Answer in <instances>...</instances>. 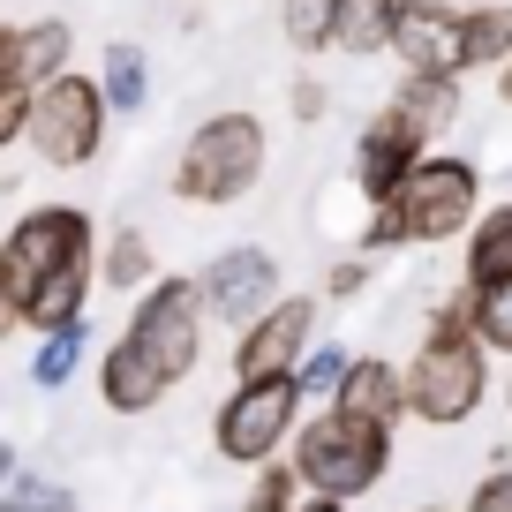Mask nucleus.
<instances>
[{"mask_svg": "<svg viewBox=\"0 0 512 512\" xmlns=\"http://www.w3.org/2000/svg\"><path fill=\"white\" fill-rule=\"evenodd\" d=\"M98 287V226L76 204H31L0 241V294L31 332H61Z\"/></svg>", "mask_w": 512, "mask_h": 512, "instance_id": "nucleus-1", "label": "nucleus"}, {"mask_svg": "<svg viewBox=\"0 0 512 512\" xmlns=\"http://www.w3.org/2000/svg\"><path fill=\"white\" fill-rule=\"evenodd\" d=\"M324 287H332V294H362V287H369V264H362V256H347V264H332V279H324Z\"/></svg>", "mask_w": 512, "mask_h": 512, "instance_id": "nucleus-29", "label": "nucleus"}, {"mask_svg": "<svg viewBox=\"0 0 512 512\" xmlns=\"http://www.w3.org/2000/svg\"><path fill=\"white\" fill-rule=\"evenodd\" d=\"M467 324H475V347L482 354H512V279L467 294Z\"/></svg>", "mask_w": 512, "mask_h": 512, "instance_id": "nucleus-21", "label": "nucleus"}, {"mask_svg": "<svg viewBox=\"0 0 512 512\" xmlns=\"http://www.w3.org/2000/svg\"><path fill=\"white\" fill-rule=\"evenodd\" d=\"M347 362H354V354L332 347V339H324V347H309L302 362H294V392H332V384L347 377Z\"/></svg>", "mask_w": 512, "mask_h": 512, "instance_id": "nucleus-25", "label": "nucleus"}, {"mask_svg": "<svg viewBox=\"0 0 512 512\" xmlns=\"http://www.w3.org/2000/svg\"><path fill=\"white\" fill-rule=\"evenodd\" d=\"M287 512H347V505H332V497H294Z\"/></svg>", "mask_w": 512, "mask_h": 512, "instance_id": "nucleus-32", "label": "nucleus"}, {"mask_svg": "<svg viewBox=\"0 0 512 512\" xmlns=\"http://www.w3.org/2000/svg\"><path fill=\"white\" fill-rule=\"evenodd\" d=\"M83 347H91V324H61V332H46V347H38V362H31V384H46V392H61L68 377L83 369Z\"/></svg>", "mask_w": 512, "mask_h": 512, "instance_id": "nucleus-20", "label": "nucleus"}, {"mask_svg": "<svg viewBox=\"0 0 512 512\" xmlns=\"http://www.w3.org/2000/svg\"><path fill=\"white\" fill-rule=\"evenodd\" d=\"M23 113H31V91H23V83H0V151L23 144Z\"/></svg>", "mask_w": 512, "mask_h": 512, "instance_id": "nucleus-26", "label": "nucleus"}, {"mask_svg": "<svg viewBox=\"0 0 512 512\" xmlns=\"http://www.w3.org/2000/svg\"><path fill=\"white\" fill-rule=\"evenodd\" d=\"M332 415L339 422H362V430H392L407 415V392H400V362H377V354H354L347 377L332 384Z\"/></svg>", "mask_w": 512, "mask_h": 512, "instance_id": "nucleus-13", "label": "nucleus"}, {"mask_svg": "<svg viewBox=\"0 0 512 512\" xmlns=\"http://www.w3.org/2000/svg\"><path fill=\"white\" fill-rule=\"evenodd\" d=\"M475 211H482V181L467 159H422L400 181V196H392L400 241H452L475 226Z\"/></svg>", "mask_w": 512, "mask_h": 512, "instance_id": "nucleus-8", "label": "nucleus"}, {"mask_svg": "<svg viewBox=\"0 0 512 512\" xmlns=\"http://www.w3.org/2000/svg\"><path fill=\"white\" fill-rule=\"evenodd\" d=\"M8 482H16V445L0 437V490H8Z\"/></svg>", "mask_w": 512, "mask_h": 512, "instance_id": "nucleus-33", "label": "nucleus"}, {"mask_svg": "<svg viewBox=\"0 0 512 512\" xmlns=\"http://www.w3.org/2000/svg\"><path fill=\"white\" fill-rule=\"evenodd\" d=\"M422 512H445V505H422Z\"/></svg>", "mask_w": 512, "mask_h": 512, "instance_id": "nucleus-37", "label": "nucleus"}, {"mask_svg": "<svg viewBox=\"0 0 512 512\" xmlns=\"http://www.w3.org/2000/svg\"><path fill=\"white\" fill-rule=\"evenodd\" d=\"M0 83H23V38L0 31Z\"/></svg>", "mask_w": 512, "mask_h": 512, "instance_id": "nucleus-30", "label": "nucleus"}, {"mask_svg": "<svg viewBox=\"0 0 512 512\" xmlns=\"http://www.w3.org/2000/svg\"><path fill=\"white\" fill-rule=\"evenodd\" d=\"M497 98H505V106H512V61L497 68Z\"/></svg>", "mask_w": 512, "mask_h": 512, "instance_id": "nucleus-35", "label": "nucleus"}, {"mask_svg": "<svg viewBox=\"0 0 512 512\" xmlns=\"http://www.w3.org/2000/svg\"><path fill=\"white\" fill-rule=\"evenodd\" d=\"M23 38V91H38V83L68 76V23H31Z\"/></svg>", "mask_w": 512, "mask_h": 512, "instance_id": "nucleus-22", "label": "nucleus"}, {"mask_svg": "<svg viewBox=\"0 0 512 512\" xmlns=\"http://www.w3.org/2000/svg\"><path fill=\"white\" fill-rule=\"evenodd\" d=\"M392 53L407 61V76L460 83L467 76V61H460V8H445V0H400V16H392Z\"/></svg>", "mask_w": 512, "mask_h": 512, "instance_id": "nucleus-11", "label": "nucleus"}, {"mask_svg": "<svg viewBox=\"0 0 512 512\" xmlns=\"http://www.w3.org/2000/svg\"><path fill=\"white\" fill-rule=\"evenodd\" d=\"M294 452V482H302V497H332V505H354V497H369L384 482V467H392V430H362V422H339L332 407L309 422H294L287 437Z\"/></svg>", "mask_w": 512, "mask_h": 512, "instance_id": "nucleus-4", "label": "nucleus"}, {"mask_svg": "<svg viewBox=\"0 0 512 512\" xmlns=\"http://www.w3.org/2000/svg\"><path fill=\"white\" fill-rule=\"evenodd\" d=\"M8 332H16V309H8V294H0V347H8Z\"/></svg>", "mask_w": 512, "mask_h": 512, "instance_id": "nucleus-34", "label": "nucleus"}, {"mask_svg": "<svg viewBox=\"0 0 512 512\" xmlns=\"http://www.w3.org/2000/svg\"><path fill=\"white\" fill-rule=\"evenodd\" d=\"M294 415H302V392L294 377H264V384H234V400L211 422V445L234 467H272L294 437Z\"/></svg>", "mask_w": 512, "mask_h": 512, "instance_id": "nucleus-7", "label": "nucleus"}, {"mask_svg": "<svg viewBox=\"0 0 512 512\" xmlns=\"http://www.w3.org/2000/svg\"><path fill=\"white\" fill-rule=\"evenodd\" d=\"M475 8H497V0H475Z\"/></svg>", "mask_w": 512, "mask_h": 512, "instance_id": "nucleus-36", "label": "nucleus"}, {"mask_svg": "<svg viewBox=\"0 0 512 512\" xmlns=\"http://www.w3.org/2000/svg\"><path fill=\"white\" fill-rule=\"evenodd\" d=\"M151 91V68H144V46H106V76H98V98L106 113H136Z\"/></svg>", "mask_w": 512, "mask_h": 512, "instance_id": "nucleus-18", "label": "nucleus"}, {"mask_svg": "<svg viewBox=\"0 0 512 512\" xmlns=\"http://www.w3.org/2000/svg\"><path fill=\"white\" fill-rule=\"evenodd\" d=\"M422 159H430V144H422L415 128H407L400 113L384 106L377 121L362 128V144H354V181H362L369 204H392V196H400V181L415 174Z\"/></svg>", "mask_w": 512, "mask_h": 512, "instance_id": "nucleus-12", "label": "nucleus"}, {"mask_svg": "<svg viewBox=\"0 0 512 512\" xmlns=\"http://www.w3.org/2000/svg\"><path fill=\"white\" fill-rule=\"evenodd\" d=\"M392 113H400L422 144H430V136H445V128L460 121V83H445V76H407L400 98H392Z\"/></svg>", "mask_w": 512, "mask_h": 512, "instance_id": "nucleus-15", "label": "nucleus"}, {"mask_svg": "<svg viewBox=\"0 0 512 512\" xmlns=\"http://www.w3.org/2000/svg\"><path fill=\"white\" fill-rule=\"evenodd\" d=\"M196 302H204V317H219V324H256L264 309L279 302V264H272V249H219L204 264V279H196Z\"/></svg>", "mask_w": 512, "mask_h": 512, "instance_id": "nucleus-10", "label": "nucleus"}, {"mask_svg": "<svg viewBox=\"0 0 512 512\" xmlns=\"http://www.w3.org/2000/svg\"><path fill=\"white\" fill-rule=\"evenodd\" d=\"M332 16H339V0H287V16H279V23H287V38L302 53H324V46H332Z\"/></svg>", "mask_w": 512, "mask_h": 512, "instance_id": "nucleus-23", "label": "nucleus"}, {"mask_svg": "<svg viewBox=\"0 0 512 512\" xmlns=\"http://www.w3.org/2000/svg\"><path fill=\"white\" fill-rule=\"evenodd\" d=\"M407 415L430 422V430H460L475 422L482 392H490V362L475 347V324H467V294H452L445 309H430V332H422L415 362L400 369Z\"/></svg>", "mask_w": 512, "mask_h": 512, "instance_id": "nucleus-3", "label": "nucleus"}, {"mask_svg": "<svg viewBox=\"0 0 512 512\" xmlns=\"http://www.w3.org/2000/svg\"><path fill=\"white\" fill-rule=\"evenodd\" d=\"M23 144L46 166H91L98 144H106V98H98L91 76H53L31 91V113H23Z\"/></svg>", "mask_w": 512, "mask_h": 512, "instance_id": "nucleus-6", "label": "nucleus"}, {"mask_svg": "<svg viewBox=\"0 0 512 512\" xmlns=\"http://www.w3.org/2000/svg\"><path fill=\"white\" fill-rule=\"evenodd\" d=\"M196 354H204V302H196V287L189 279H151L128 332L98 362V400L113 415H151L196 369Z\"/></svg>", "mask_w": 512, "mask_h": 512, "instance_id": "nucleus-2", "label": "nucleus"}, {"mask_svg": "<svg viewBox=\"0 0 512 512\" xmlns=\"http://www.w3.org/2000/svg\"><path fill=\"white\" fill-rule=\"evenodd\" d=\"M256 181H264V121L249 113H211L174 159L181 204H241Z\"/></svg>", "mask_w": 512, "mask_h": 512, "instance_id": "nucleus-5", "label": "nucleus"}, {"mask_svg": "<svg viewBox=\"0 0 512 512\" xmlns=\"http://www.w3.org/2000/svg\"><path fill=\"white\" fill-rule=\"evenodd\" d=\"M294 113H302V121H317V113H324V91H317V83H294Z\"/></svg>", "mask_w": 512, "mask_h": 512, "instance_id": "nucleus-31", "label": "nucleus"}, {"mask_svg": "<svg viewBox=\"0 0 512 512\" xmlns=\"http://www.w3.org/2000/svg\"><path fill=\"white\" fill-rule=\"evenodd\" d=\"M362 249H400V219H392V204H377V211H369Z\"/></svg>", "mask_w": 512, "mask_h": 512, "instance_id": "nucleus-28", "label": "nucleus"}, {"mask_svg": "<svg viewBox=\"0 0 512 512\" xmlns=\"http://www.w3.org/2000/svg\"><path fill=\"white\" fill-rule=\"evenodd\" d=\"M0 512H76V490H61L46 475H16L0 490Z\"/></svg>", "mask_w": 512, "mask_h": 512, "instance_id": "nucleus-24", "label": "nucleus"}, {"mask_svg": "<svg viewBox=\"0 0 512 512\" xmlns=\"http://www.w3.org/2000/svg\"><path fill=\"white\" fill-rule=\"evenodd\" d=\"M497 279H512V204L475 211V226H467V294L497 287Z\"/></svg>", "mask_w": 512, "mask_h": 512, "instance_id": "nucleus-14", "label": "nucleus"}, {"mask_svg": "<svg viewBox=\"0 0 512 512\" xmlns=\"http://www.w3.org/2000/svg\"><path fill=\"white\" fill-rule=\"evenodd\" d=\"M505 407H512V384H505Z\"/></svg>", "mask_w": 512, "mask_h": 512, "instance_id": "nucleus-38", "label": "nucleus"}, {"mask_svg": "<svg viewBox=\"0 0 512 512\" xmlns=\"http://www.w3.org/2000/svg\"><path fill=\"white\" fill-rule=\"evenodd\" d=\"M460 61L467 68L512 61V0H497V8H467V16H460Z\"/></svg>", "mask_w": 512, "mask_h": 512, "instance_id": "nucleus-17", "label": "nucleus"}, {"mask_svg": "<svg viewBox=\"0 0 512 512\" xmlns=\"http://www.w3.org/2000/svg\"><path fill=\"white\" fill-rule=\"evenodd\" d=\"M309 332H317V302H309V294H279L256 324H241V339H234V384L294 377V362L309 354Z\"/></svg>", "mask_w": 512, "mask_h": 512, "instance_id": "nucleus-9", "label": "nucleus"}, {"mask_svg": "<svg viewBox=\"0 0 512 512\" xmlns=\"http://www.w3.org/2000/svg\"><path fill=\"white\" fill-rule=\"evenodd\" d=\"M98 279H106L113 294H128V287H151V241L136 234V226H121V234L106 241V256H98Z\"/></svg>", "mask_w": 512, "mask_h": 512, "instance_id": "nucleus-19", "label": "nucleus"}, {"mask_svg": "<svg viewBox=\"0 0 512 512\" xmlns=\"http://www.w3.org/2000/svg\"><path fill=\"white\" fill-rule=\"evenodd\" d=\"M467 512H512V467H490L467 497Z\"/></svg>", "mask_w": 512, "mask_h": 512, "instance_id": "nucleus-27", "label": "nucleus"}, {"mask_svg": "<svg viewBox=\"0 0 512 512\" xmlns=\"http://www.w3.org/2000/svg\"><path fill=\"white\" fill-rule=\"evenodd\" d=\"M392 16H400V0H339L332 46H339V53H377V46H392Z\"/></svg>", "mask_w": 512, "mask_h": 512, "instance_id": "nucleus-16", "label": "nucleus"}]
</instances>
